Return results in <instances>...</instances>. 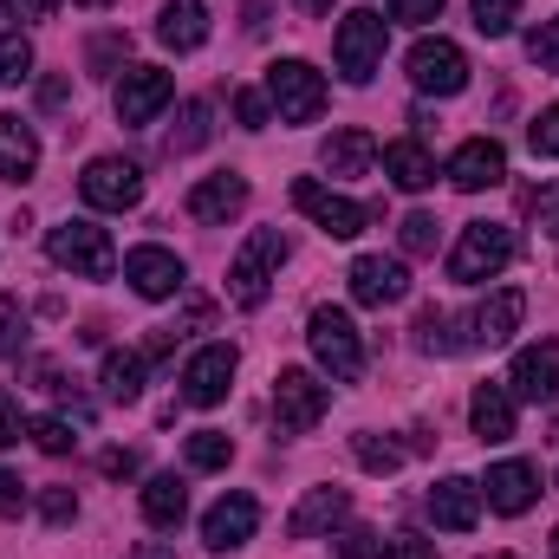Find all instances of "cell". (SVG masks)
Returning <instances> with one entry per match:
<instances>
[{
  "label": "cell",
  "mask_w": 559,
  "mask_h": 559,
  "mask_svg": "<svg viewBox=\"0 0 559 559\" xmlns=\"http://www.w3.org/2000/svg\"><path fill=\"white\" fill-rule=\"evenodd\" d=\"M280 261H286V241H280V228H254V235H248V248H241V254H235V267H228V299H235L241 312L267 306Z\"/></svg>",
  "instance_id": "1"
},
{
  "label": "cell",
  "mask_w": 559,
  "mask_h": 559,
  "mask_svg": "<svg viewBox=\"0 0 559 559\" xmlns=\"http://www.w3.org/2000/svg\"><path fill=\"white\" fill-rule=\"evenodd\" d=\"M46 254L79 280H111V267H118V248H111V235L98 222H59L46 235Z\"/></svg>",
  "instance_id": "2"
},
{
  "label": "cell",
  "mask_w": 559,
  "mask_h": 559,
  "mask_svg": "<svg viewBox=\"0 0 559 559\" xmlns=\"http://www.w3.org/2000/svg\"><path fill=\"white\" fill-rule=\"evenodd\" d=\"M293 209L312 222V228H325L332 241H352V235H365L384 209H365V202H345V195H332L325 182H312V176H299L293 182Z\"/></svg>",
  "instance_id": "3"
},
{
  "label": "cell",
  "mask_w": 559,
  "mask_h": 559,
  "mask_svg": "<svg viewBox=\"0 0 559 559\" xmlns=\"http://www.w3.org/2000/svg\"><path fill=\"white\" fill-rule=\"evenodd\" d=\"M306 345H312V358L332 371V378H358L365 371V345H358V325H352V312H338V306H319L312 319H306Z\"/></svg>",
  "instance_id": "4"
},
{
  "label": "cell",
  "mask_w": 559,
  "mask_h": 559,
  "mask_svg": "<svg viewBox=\"0 0 559 559\" xmlns=\"http://www.w3.org/2000/svg\"><path fill=\"white\" fill-rule=\"evenodd\" d=\"M508 261H514V228H501V222H468L462 241H455V254H449V280L475 286V280H495Z\"/></svg>",
  "instance_id": "5"
},
{
  "label": "cell",
  "mask_w": 559,
  "mask_h": 559,
  "mask_svg": "<svg viewBox=\"0 0 559 559\" xmlns=\"http://www.w3.org/2000/svg\"><path fill=\"white\" fill-rule=\"evenodd\" d=\"M267 98H274L280 124H312L325 111V72H312L306 59H280L267 66Z\"/></svg>",
  "instance_id": "6"
},
{
  "label": "cell",
  "mask_w": 559,
  "mask_h": 559,
  "mask_svg": "<svg viewBox=\"0 0 559 559\" xmlns=\"http://www.w3.org/2000/svg\"><path fill=\"white\" fill-rule=\"evenodd\" d=\"M332 52H338V72H345L352 85H365V79L384 66V20H378L371 7H352V13L338 20V33H332Z\"/></svg>",
  "instance_id": "7"
},
{
  "label": "cell",
  "mask_w": 559,
  "mask_h": 559,
  "mask_svg": "<svg viewBox=\"0 0 559 559\" xmlns=\"http://www.w3.org/2000/svg\"><path fill=\"white\" fill-rule=\"evenodd\" d=\"M79 195H85L92 209H105V215H124V209L143 202V169L124 163V156H92L85 176H79Z\"/></svg>",
  "instance_id": "8"
},
{
  "label": "cell",
  "mask_w": 559,
  "mask_h": 559,
  "mask_svg": "<svg viewBox=\"0 0 559 559\" xmlns=\"http://www.w3.org/2000/svg\"><path fill=\"white\" fill-rule=\"evenodd\" d=\"M332 411V391L312 378V371H280L274 378V417L286 436H312Z\"/></svg>",
  "instance_id": "9"
},
{
  "label": "cell",
  "mask_w": 559,
  "mask_h": 559,
  "mask_svg": "<svg viewBox=\"0 0 559 559\" xmlns=\"http://www.w3.org/2000/svg\"><path fill=\"white\" fill-rule=\"evenodd\" d=\"M411 85L417 92H436V98H455L468 85V59L455 39H417L411 46Z\"/></svg>",
  "instance_id": "10"
},
{
  "label": "cell",
  "mask_w": 559,
  "mask_h": 559,
  "mask_svg": "<svg viewBox=\"0 0 559 559\" xmlns=\"http://www.w3.org/2000/svg\"><path fill=\"white\" fill-rule=\"evenodd\" d=\"M235 345H202L189 365H182V404H195V411H209V404H222L228 397V384H235Z\"/></svg>",
  "instance_id": "11"
},
{
  "label": "cell",
  "mask_w": 559,
  "mask_h": 559,
  "mask_svg": "<svg viewBox=\"0 0 559 559\" xmlns=\"http://www.w3.org/2000/svg\"><path fill=\"white\" fill-rule=\"evenodd\" d=\"M254 527H261V501L254 495H222L202 521V540H209V554H235V547L254 540Z\"/></svg>",
  "instance_id": "12"
},
{
  "label": "cell",
  "mask_w": 559,
  "mask_h": 559,
  "mask_svg": "<svg viewBox=\"0 0 559 559\" xmlns=\"http://www.w3.org/2000/svg\"><path fill=\"white\" fill-rule=\"evenodd\" d=\"M169 98H176V79H169L163 66H131V72L118 79V118H124V124H150Z\"/></svg>",
  "instance_id": "13"
},
{
  "label": "cell",
  "mask_w": 559,
  "mask_h": 559,
  "mask_svg": "<svg viewBox=\"0 0 559 559\" xmlns=\"http://www.w3.org/2000/svg\"><path fill=\"white\" fill-rule=\"evenodd\" d=\"M345 280H352V299H358V306H371V312H384V306H397V299L411 293L404 261H384V254H358Z\"/></svg>",
  "instance_id": "14"
},
{
  "label": "cell",
  "mask_w": 559,
  "mask_h": 559,
  "mask_svg": "<svg viewBox=\"0 0 559 559\" xmlns=\"http://www.w3.org/2000/svg\"><path fill=\"white\" fill-rule=\"evenodd\" d=\"M508 176V150L495 138H468L455 156H449V182L462 189V195H475V189H495Z\"/></svg>",
  "instance_id": "15"
},
{
  "label": "cell",
  "mask_w": 559,
  "mask_h": 559,
  "mask_svg": "<svg viewBox=\"0 0 559 559\" xmlns=\"http://www.w3.org/2000/svg\"><path fill=\"white\" fill-rule=\"evenodd\" d=\"M248 209V176H235V169H222V176H202L195 189H189V215L202 222V228H222L228 215H241Z\"/></svg>",
  "instance_id": "16"
},
{
  "label": "cell",
  "mask_w": 559,
  "mask_h": 559,
  "mask_svg": "<svg viewBox=\"0 0 559 559\" xmlns=\"http://www.w3.org/2000/svg\"><path fill=\"white\" fill-rule=\"evenodd\" d=\"M429 521H436L442 534H468V527L481 521V488L462 481V475L436 481V488H429Z\"/></svg>",
  "instance_id": "17"
},
{
  "label": "cell",
  "mask_w": 559,
  "mask_h": 559,
  "mask_svg": "<svg viewBox=\"0 0 559 559\" xmlns=\"http://www.w3.org/2000/svg\"><path fill=\"white\" fill-rule=\"evenodd\" d=\"M124 280L143 299H169V293H182V261L169 248H131L124 254Z\"/></svg>",
  "instance_id": "18"
},
{
  "label": "cell",
  "mask_w": 559,
  "mask_h": 559,
  "mask_svg": "<svg viewBox=\"0 0 559 559\" xmlns=\"http://www.w3.org/2000/svg\"><path fill=\"white\" fill-rule=\"evenodd\" d=\"M540 495V468L534 462H495L488 468V508L495 514H527Z\"/></svg>",
  "instance_id": "19"
},
{
  "label": "cell",
  "mask_w": 559,
  "mask_h": 559,
  "mask_svg": "<svg viewBox=\"0 0 559 559\" xmlns=\"http://www.w3.org/2000/svg\"><path fill=\"white\" fill-rule=\"evenodd\" d=\"M345 514H352V495H345V488H306V501L293 508L286 534H293V540H319V534H332Z\"/></svg>",
  "instance_id": "20"
},
{
  "label": "cell",
  "mask_w": 559,
  "mask_h": 559,
  "mask_svg": "<svg viewBox=\"0 0 559 559\" xmlns=\"http://www.w3.org/2000/svg\"><path fill=\"white\" fill-rule=\"evenodd\" d=\"M521 319H527V293L501 286V293H488V306L468 319V325H475V332H468V345H508Z\"/></svg>",
  "instance_id": "21"
},
{
  "label": "cell",
  "mask_w": 559,
  "mask_h": 559,
  "mask_svg": "<svg viewBox=\"0 0 559 559\" xmlns=\"http://www.w3.org/2000/svg\"><path fill=\"white\" fill-rule=\"evenodd\" d=\"M508 384L521 391V397H554L559 391V338H540V345H527L521 358H514V371H508Z\"/></svg>",
  "instance_id": "22"
},
{
  "label": "cell",
  "mask_w": 559,
  "mask_h": 559,
  "mask_svg": "<svg viewBox=\"0 0 559 559\" xmlns=\"http://www.w3.org/2000/svg\"><path fill=\"white\" fill-rule=\"evenodd\" d=\"M156 39H163L169 52H195V46L209 39V7H202V0H163Z\"/></svg>",
  "instance_id": "23"
},
{
  "label": "cell",
  "mask_w": 559,
  "mask_h": 559,
  "mask_svg": "<svg viewBox=\"0 0 559 559\" xmlns=\"http://www.w3.org/2000/svg\"><path fill=\"white\" fill-rule=\"evenodd\" d=\"M371 163H378V138H371L365 124H345V131L325 138V169H332V176H365Z\"/></svg>",
  "instance_id": "24"
},
{
  "label": "cell",
  "mask_w": 559,
  "mask_h": 559,
  "mask_svg": "<svg viewBox=\"0 0 559 559\" xmlns=\"http://www.w3.org/2000/svg\"><path fill=\"white\" fill-rule=\"evenodd\" d=\"M182 514H189V488H182L176 475H150V481H143V521L163 527V534H176Z\"/></svg>",
  "instance_id": "25"
},
{
  "label": "cell",
  "mask_w": 559,
  "mask_h": 559,
  "mask_svg": "<svg viewBox=\"0 0 559 559\" xmlns=\"http://www.w3.org/2000/svg\"><path fill=\"white\" fill-rule=\"evenodd\" d=\"M468 423H475L481 442H508V436H514V397H508L501 384H481V391L468 397Z\"/></svg>",
  "instance_id": "26"
},
{
  "label": "cell",
  "mask_w": 559,
  "mask_h": 559,
  "mask_svg": "<svg viewBox=\"0 0 559 559\" xmlns=\"http://www.w3.org/2000/svg\"><path fill=\"white\" fill-rule=\"evenodd\" d=\"M33 163H39V138H33L20 118H7V111H0V182L33 176Z\"/></svg>",
  "instance_id": "27"
},
{
  "label": "cell",
  "mask_w": 559,
  "mask_h": 559,
  "mask_svg": "<svg viewBox=\"0 0 559 559\" xmlns=\"http://www.w3.org/2000/svg\"><path fill=\"white\" fill-rule=\"evenodd\" d=\"M378 156H384V176H391L397 189H411V195L436 182V163H429V150H423V143H411V138L391 143V150H378Z\"/></svg>",
  "instance_id": "28"
},
{
  "label": "cell",
  "mask_w": 559,
  "mask_h": 559,
  "mask_svg": "<svg viewBox=\"0 0 559 559\" xmlns=\"http://www.w3.org/2000/svg\"><path fill=\"white\" fill-rule=\"evenodd\" d=\"M98 384H105V397H111V404H138V397H143V352H105Z\"/></svg>",
  "instance_id": "29"
},
{
  "label": "cell",
  "mask_w": 559,
  "mask_h": 559,
  "mask_svg": "<svg viewBox=\"0 0 559 559\" xmlns=\"http://www.w3.org/2000/svg\"><path fill=\"white\" fill-rule=\"evenodd\" d=\"M235 462V442L222 429H195L189 436V468H228Z\"/></svg>",
  "instance_id": "30"
},
{
  "label": "cell",
  "mask_w": 559,
  "mask_h": 559,
  "mask_svg": "<svg viewBox=\"0 0 559 559\" xmlns=\"http://www.w3.org/2000/svg\"><path fill=\"white\" fill-rule=\"evenodd\" d=\"M352 455H358V468H371V475H391V468L404 462V449H397V442H378L371 429L352 436Z\"/></svg>",
  "instance_id": "31"
},
{
  "label": "cell",
  "mask_w": 559,
  "mask_h": 559,
  "mask_svg": "<svg viewBox=\"0 0 559 559\" xmlns=\"http://www.w3.org/2000/svg\"><path fill=\"white\" fill-rule=\"evenodd\" d=\"M468 7H475V33H488V39L514 33V20H521V0H468Z\"/></svg>",
  "instance_id": "32"
},
{
  "label": "cell",
  "mask_w": 559,
  "mask_h": 559,
  "mask_svg": "<svg viewBox=\"0 0 559 559\" xmlns=\"http://www.w3.org/2000/svg\"><path fill=\"white\" fill-rule=\"evenodd\" d=\"M202 143H209V105L189 98V105H182V124L169 131V150H202Z\"/></svg>",
  "instance_id": "33"
},
{
  "label": "cell",
  "mask_w": 559,
  "mask_h": 559,
  "mask_svg": "<svg viewBox=\"0 0 559 559\" xmlns=\"http://www.w3.org/2000/svg\"><path fill=\"white\" fill-rule=\"evenodd\" d=\"M20 352H26V306L0 299V358H20Z\"/></svg>",
  "instance_id": "34"
},
{
  "label": "cell",
  "mask_w": 559,
  "mask_h": 559,
  "mask_svg": "<svg viewBox=\"0 0 559 559\" xmlns=\"http://www.w3.org/2000/svg\"><path fill=\"white\" fill-rule=\"evenodd\" d=\"M417 345H423V352H462V345L449 338V312L423 306V312H417Z\"/></svg>",
  "instance_id": "35"
},
{
  "label": "cell",
  "mask_w": 559,
  "mask_h": 559,
  "mask_svg": "<svg viewBox=\"0 0 559 559\" xmlns=\"http://www.w3.org/2000/svg\"><path fill=\"white\" fill-rule=\"evenodd\" d=\"M26 436H33V442H39L46 455H66V449L79 442V436H72V423H66V417H33V423H26Z\"/></svg>",
  "instance_id": "36"
},
{
  "label": "cell",
  "mask_w": 559,
  "mask_h": 559,
  "mask_svg": "<svg viewBox=\"0 0 559 559\" xmlns=\"http://www.w3.org/2000/svg\"><path fill=\"white\" fill-rule=\"evenodd\" d=\"M26 66H33V46H26L20 33H0V85L26 79Z\"/></svg>",
  "instance_id": "37"
},
{
  "label": "cell",
  "mask_w": 559,
  "mask_h": 559,
  "mask_svg": "<svg viewBox=\"0 0 559 559\" xmlns=\"http://www.w3.org/2000/svg\"><path fill=\"white\" fill-rule=\"evenodd\" d=\"M527 59H534V66H547V72H559V20H547V26H534V33H527Z\"/></svg>",
  "instance_id": "38"
},
{
  "label": "cell",
  "mask_w": 559,
  "mask_h": 559,
  "mask_svg": "<svg viewBox=\"0 0 559 559\" xmlns=\"http://www.w3.org/2000/svg\"><path fill=\"white\" fill-rule=\"evenodd\" d=\"M521 209H534V215H540V228L559 241V182H554V189H521Z\"/></svg>",
  "instance_id": "39"
},
{
  "label": "cell",
  "mask_w": 559,
  "mask_h": 559,
  "mask_svg": "<svg viewBox=\"0 0 559 559\" xmlns=\"http://www.w3.org/2000/svg\"><path fill=\"white\" fill-rule=\"evenodd\" d=\"M527 143H534V156H559V105H547V111L534 118Z\"/></svg>",
  "instance_id": "40"
},
{
  "label": "cell",
  "mask_w": 559,
  "mask_h": 559,
  "mask_svg": "<svg viewBox=\"0 0 559 559\" xmlns=\"http://www.w3.org/2000/svg\"><path fill=\"white\" fill-rule=\"evenodd\" d=\"M404 254H436V215H411L404 222Z\"/></svg>",
  "instance_id": "41"
},
{
  "label": "cell",
  "mask_w": 559,
  "mask_h": 559,
  "mask_svg": "<svg viewBox=\"0 0 559 559\" xmlns=\"http://www.w3.org/2000/svg\"><path fill=\"white\" fill-rule=\"evenodd\" d=\"M235 118H241V131H267V98L261 92H235Z\"/></svg>",
  "instance_id": "42"
},
{
  "label": "cell",
  "mask_w": 559,
  "mask_h": 559,
  "mask_svg": "<svg viewBox=\"0 0 559 559\" xmlns=\"http://www.w3.org/2000/svg\"><path fill=\"white\" fill-rule=\"evenodd\" d=\"M39 514H46L52 527H66V521L79 514V501H72V488H46V495H39Z\"/></svg>",
  "instance_id": "43"
},
{
  "label": "cell",
  "mask_w": 559,
  "mask_h": 559,
  "mask_svg": "<svg viewBox=\"0 0 559 559\" xmlns=\"http://www.w3.org/2000/svg\"><path fill=\"white\" fill-rule=\"evenodd\" d=\"M338 559H378V534L371 527H345L338 534Z\"/></svg>",
  "instance_id": "44"
},
{
  "label": "cell",
  "mask_w": 559,
  "mask_h": 559,
  "mask_svg": "<svg viewBox=\"0 0 559 559\" xmlns=\"http://www.w3.org/2000/svg\"><path fill=\"white\" fill-rule=\"evenodd\" d=\"M20 429H26L20 397H13V391H0V449H13V442H20Z\"/></svg>",
  "instance_id": "45"
},
{
  "label": "cell",
  "mask_w": 559,
  "mask_h": 559,
  "mask_svg": "<svg viewBox=\"0 0 559 559\" xmlns=\"http://www.w3.org/2000/svg\"><path fill=\"white\" fill-rule=\"evenodd\" d=\"M442 13V0H391V20H404V26H429Z\"/></svg>",
  "instance_id": "46"
},
{
  "label": "cell",
  "mask_w": 559,
  "mask_h": 559,
  "mask_svg": "<svg viewBox=\"0 0 559 559\" xmlns=\"http://www.w3.org/2000/svg\"><path fill=\"white\" fill-rule=\"evenodd\" d=\"M124 46H131V33H105V39H92V72H105Z\"/></svg>",
  "instance_id": "47"
},
{
  "label": "cell",
  "mask_w": 559,
  "mask_h": 559,
  "mask_svg": "<svg viewBox=\"0 0 559 559\" xmlns=\"http://www.w3.org/2000/svg\"><path fill=\"white\" fill-rule=\"evenodd\" d=\"M138 449H105V455H98V468H105V475H118V481H124V475H138Z\"/></svg>",
  "instance_id": "48"
},
{
  "label": "cell",
  "mask_w": 559,
  "mask_h": 559,
  "mask_svg": "<svg viewBox=\"0 0 559 559\" xmlns=\"http://www.w3.org/2000/svg\"><path fill=\"white\" fill-rule=\"evenodd\" d=\"M20 501H26V495H20V475L0 468V514H20Z\"/></svg>",
  "instance_id": "49"
},
{
  "label": "cell",
  "mask_w": 559,
  "mask_h": 559,
  "mask_svg": "<svg viewBox=\"0 0 559 559\" xmlns=\"http://www.w3.org/2000/svg\"><path fill=\"white\" fill-rule=\"evenodd\" d=\"M52 7H59V0H13L20 20H52Z\"/></svg>",
  "instance_id": "50"
},
{
  "label": "cell",
  "mask_w": 559,
  "mask_h": 559,
  "mask_svg": "<svg viewBox=\"0 0 559 559\" xmlns=\"http://www.w3.org/2000/svg\"><path fill=\"white\" fill-rule=\"evenodd\" d=\"M39 105L59 111V105H66V79H46V85H39Z\"/></svg>",
  "instance_id": "51"
},
{
  "label": "cell",
  "mask_w": 559,
  "mask_h": 559,
  "mask_svg": "<svg viewBox=\"0 0 559 559\" xmlns=\"http://www.w3.org/2000/svg\"><path fill=\"white\" fill-rule=\"evenodd\" d=\"M131 559H176V547H163V540H143Z\"/></svg>",
  "instance_id": "52"
},
{
  "label": "cell",
  "mask_w": 559,
  "mask_h": 559,
  "mask_svg": "<svg viewBox=\"0 0 559 559\" xmlns=\"http://www.w3.org/2000/svg\"><path fill=\"white\" fill-rule=\"evenodd\" d=\"M299 13H332V0H299Z\"/></svg>",
  "instance_id": "53"
},
{
  "label": "cell",
  "mask_w": 559,
  "mask_h": 559,
  "mask_svg": "<svg viewBox=\"0 0 559 559\" xmlns=\"http://www.w3.org/2000/svg\"><path fill=\"white\" fill-rule=\"evenodd\" d=\"M79 7H111V0H79Z\"/></svg>",
  "instance_id": "54"
},
{
  "label": "cell",
  "mask_w": 559,
  "mask_h": 559,
  "mask_svg": "<svg viewBox=\"0 0 559 559\" xmlns=\"http://www.w3.org/2000/svg\"><path fill=\"white\" fill-rule=\"evenodd\" d=\"M554 559H559V534H554Z\"/></svg>",
  "instance_id": "55"
},
{
  "label": "cell",
  "mask_w": 559,
  "mask_h": 559,
  "mask_svg": "<svg viewBox=\"0 0 559 559\" xmlns=\"http://www.w3.org/2000/svg\"><path fill=\"white\" fill-rule=\"evenodd\" d=\"M0 20H7V0H0Z\"/></svg>",
  "instance_id": "56"
},
{
  "label": "cell",
  "mask_w": 559,
  "mask_h": 559,
  "mask_svg": "<svg viewBox=\"0 0 559 559\" xmlns=\"http://www.w3.org/2000/svg\"><path fill=\"white\" fill-rule=\"evenodd\" d=\"M495 559H514V554H495Z\"/></svg>",
  "instance_id": "57"
}]
</instances>
